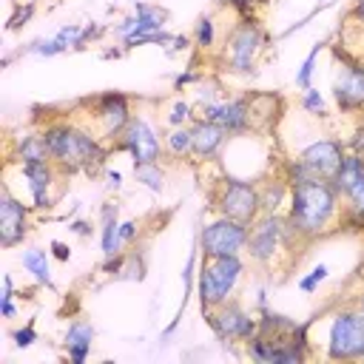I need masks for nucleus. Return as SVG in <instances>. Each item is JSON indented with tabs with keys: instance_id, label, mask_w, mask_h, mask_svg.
Returning a JSON list of instances; mask_svg holds the SVG:
<instances>
[{
	"instance_id": "obj_13",
	"label": "nucleus",
	"mask_w": 364,
	"mask_h": 364,
	"mask_svg": "<svg viewBox=\"0 0 364 364\" xmlns=\"http://www.w3.org/2000/svg\"><path fill=\"white\" fill-rule=\"evenodd\" d=\"M336 54L341 57V71L333 82V100L341 114L364 111V65L350 60L341 51H336Z\"/></svg>"
},
{
	"instance_id": "obj_24",
	"label": "nucleus",
	"mask_w": 364,
	"mask_h": 364,
	"mask_svg": "<svg viewBox=\"0 0 364 364\" xmlns=\"http://www.w3.org/2000/svg\"><path fill=\"white\" fill-rule=\"evenodd\" d=\"M20 262H23V270L31 273V279H34L37 284L54 287L51 264H48V253H46V250H40V247H26L23 256H20Z\"/></svg>"
},
{
	"instance_id": "obj_47",
	"label": "nucleus",
	"mask_w": 364,
	"mask_h": 364,
	"mask_svg": "<svg viewBox=\"0 0 364 364\" xmlns=\"http://www.w3.org/2000/svg\"><path fill=\"white\" fill-rule=\"evenodd\" d=\"M353 304H355V307H358V310H361V313H364V290H361V293H358V296H355V301H353Z\"/></svg>"
},
{
	"instance_id": "obj_27",
	"label": "nucleus",
	"mask_w": 364,
	"mask_h": 364,
	"mask_svg": "<svg viewBox=\"0 0 364 364\" xmlns=\"http://www.w3.org/2000/svg\"><path fill=\"white\" fill-rule=\"evenodd\" d=\"M134 179L139 185H145L148 191L159 193L165 188V171L159 162H145V165H134Z\"/></svg>"
},
{
	"instance_id": "obj_2",
	"label": "nucleus",
	"mask_w": 364,
	"mask_h": 364,
	"mask_svg": "<svg viewBox=\"0 0 364 364\" xmlns=\"http://www.w3.org/2000/svg\"><path fill=\"white\" fill-rule=\"evenodd\" d=\"M287 225L293 233L307 245L327 230L338 228L341 216V196L333 191L330 179H307L296 188H290L287 202Z\"/></svg>"
},
{
	"instance_id": "obj_3",
	"label": "nucleus",
	"mask_w": 364,
	"mask_h": 364,
	"mask_svg": "<svg viewBox=\"0 0 364 364\" xmlns=\"http://www.w3.org/2000/svg\"><path fill=\"white\" fill-rule=\"evenodd\" d=\"M296 242H301L293 228L287 225V216L282 213H259L250 222V233H247V245L245 253L253 264L259 267H270L276 262V256L282 250H293Z\"/></svg>"
},
{
	"instance_id": "obj_26",
	"label": "nucleus",
	"mask_w": 364,
	"mask_h": 364,
	"mask_svg": "<svg viewBox=\"0 0 364 364\" xmlns=\"http://www.w3.org/2000/svg\"><path fill=\"white\" fill-rule=\"evenodd\" d=\"M165 154H171L173 159H188L191 156V148H193V134H191V125H176L171 128L165 136Z\"/></svg>"
},
{
	"instance_id": "obj_22",
	"label": "nucleus",
	"mask_w": 364,
	"mask_h": 364,
	"mask_svg": "<svg viewBox=\"0 0 364 364\" xmlns=\"http://www.w3.org/2000/svg\"><path fill=\"white\" fill-rule=\"evenodd\" d=\"M14 156L20 165L26 162H48V148H46V139H43V131H28V134H20L14 139Z\"/></svg>"
},
{
	"instance_id": "obj_45",
	"label": "nucleus",
	"mask_w": 364,
	"mask_h": 364,
	"mask_svg": "<svg viewBox=\"0 0 364 364\" xmlns=\"http://www.w3.org/2000/svg\"><path fill=\"white\" fill-rule=\"evenodd\" d=\"M350 17L358 20V23H364V0H353V6H350Z\"/></svg>"
},
{
	"instance_id": "obj_44",
	"label": "nucleus",
	"mask_w": 364,
	"mask_h": 364,
	"mask_svg": "<svg viewBox=\"0 0 364 364\" xmlns=\"http://www.w3.org/2000/svg\"><path fill=\"white\" fill-rule=\"evenodd\" d=\"M68 230H71V233H77V236H82V239H88L94 228H91V222H85V219H74V222L68 225Z\"/></svg>"
},
{
	"instance_id": "obj_41",
	"label": "nucleus",
	"mask_w": 364,
	"mask_h": 364,
	"mask_svg": "<svg viewBox=\"0 0 364 364\" xmlns=\"http://www.w3.org/2000/svg\"><path fill=\"white\" fill-rule=\"evenodd\" d=\"M31 14H34V3H26V9H17V14L9 20V28H20V26H26V23L31 20Z\"/></svg>"
},
{
	"instance_id": "obj_43",
	"label": "nucleus",
	"mask_w": 364,
	"mask_h": 364,
	"mask_svg": "<svg viewBox=\"0 0 364 364\" xmlns=\"http://www.w3.org/2000/svg\"><path fill=\"white\" fill-rule=\"evenodd\" d=\"M347 151H353V154H361L364 156V125L361 128H355V134L350 136V142H347Z\"/></svg>"
},
{
	"instance_id": "obj_35",
	"label": "nucleus",
	"mask_w": 364,
	"mask_h": 364,
	"mask_svg": "<svg viewBox=\"0 0 364 364\" xmlns=\"http://www.w3.org/2000/svg\"><path fill=\"white\" fill-rule=\"evenodd\" d=\"M0 316H3V318H14V316H17V307H14V279H11V276H3Z\"/></svg>"
},
{
	"instance_id": "obj_18",
	"label": "nucleus",
	"mask_w": 364,
	"mask_h": 364,
	"mask_svg": "<svg viewBox=\"0 0 364 364\" xmlns=\"http://www.w3.org/2000/svg\"><path fill=\"white\" fill-rule=\"evenodd\" d=\"M168 23V11L162 6L154 3H134V14L125 17L114 31L125 40V37H139V34H151V31H162Z\"/></svg>"
},
{
	"instance_id": "obj_39",
	"label": "nucleus",
	"mask_w": 364,
	"mask_h": 364,
	"mask_svg": "<svg viewBox=\"0 0 364 364\" xmlns=\"http://www.w3.org/2000/svg\"><path fill=\"white\" fill-rule=\"evenodd\" d=\"M136 236H139V222H136V219L119 222V239H122L125 247H131V245L136 242Z\"/></svg>"
},
{
	"instance_id": "obj_46",
	"label": "nucleus",
	"mask_w": 364,
	"mask_h": 364,
	"mask_svg": "<svg viewBox=\"0 0 364 364\" xmlns=\"http://www.w3.org/2000/svg\"><path fill=\"white\" fill-rule=\"evenodd\" d=\"M108 185H111V188H119V185H122L119 171H108Z\"/></svg>"
},
{
	"instance_id": "obj_15",
	"label": "nucleus",
	"mask_w": 364,
	"mask_h": 364,
	"mask_svg": "<svg viewBox=\"0 0 364 364\" xmlns=\"http://www.w3.org/2000/svg\"><path fill=\"white\" fill-rule=\"evenodd\" d=\"M20 176L26 179V185H28V193H31V208L34 210H48L51 205H54V196H51V188H54V182L63 176L60 171H57V165L48 159V162H26V165H20Z\"/></svg>"
},
{
	"instance_id": "obj_37",
	"label": "nucleus",
	"mask_w": 364,
	"mask_h": 364,
	"mask_svg": "<svg viewBox=\"0 0 364 364\" xmlns=\"http://www.w3.org/2000/svg\"><path fill=\"white\" fill-rule=\"evenodd\" d=\"M327 273H330V267H327V264H316L307 276H301V279H299V290H304V293H316V287L327 279Z\"/></svg>"
},
{
	"instance_id": "obj_36",
	"label": "nucleus",
	"mask_w": 364,
	"mask_h": 364,
	"mask_svg": "<svg viewBox=\"0 0 364 364\" xmlns=\"http://www.w3.org/2000/svg\"><path fill=\"white\" fill-rule=\"evenodd\" d=\"M26 51L28 54H37V57H57L65 48H63V43L57 37H48V40H34L31 46H26Z\"/></svg>"
},
{
	"instance_id": "obj_23",
	"label": "nucleus",
	"mask_w": 364,
	"mask_h": 364,
	"mask_svg": "<svg viewBox=\"0 0 364 364\" xmlns=\"http://www.w3.org/2000/svg\"><path fill=\"white\" fill-rule=\"evenodd\" d=\"M259 202H262V213H279L282 205L290 202V185L282 176H270L259 182Z\"/></svg>"
},
{
	"instance_id": "obj_10",
	"label": "nucleus",
	"mask_w": 364,
	"mask_h": 364,
	"mask_svg": "<svg viewBox=\"0 0 364 364\" xmlns=\"http://www.w3.org/2000/svg\"><path fill=\"white\" fill-rule=\"evenodd\" d=\"M250 225L230 219V216H216L199 230V253L202 259H216V256H242L247 245Z\"/></svg>"
},
{
	"instance_id": "obj_17",
	"label": "nucleus",
	"mask_w": 364,
	"mask_h": 364,
	"mask_svg": "<svg viewBox=\"0 0 364 364\" xmlns=\"http://www.w3.org/2000/svg\"><path fill=\"white\" fill-rule=\"evenodd\" d=\"M191 134H193L191 156H193L196 162H210V159H216L219 151L225 148V142L230 139L222 125H216V122H210V119H199V117H193Z\"/></svg>"
},
{
	"instance_id": "obj_42",
	"label": "nucleus",
	"mask_w": 364,
	"mask_h": 364,
	"mask_svg": "<svg viewBox=\"0 0 364 364\" xmlns=\"http://www.w3.org/2000/svg\"><path fill=\"white\" fill-rule=\"evenodd\" d=\"M51 256H54L57 262H68V259H71V247H68L65 242L54 239V242H51Z\"/></svg>"
},
{
	"instance_id": "obj_25",
	"label": "nucleus",
	"mask_w": 364,
	"mask_h": 364,
	"mask_svg": "<svg viewBox=\"0 0 364 364\" xmlns=\"http://www.w3.org/2000/svg\"><path fill=\"white\" fill-rule=\"evenodd\" d=\"M114 279L117 282H142L145 279V256H142V250H136V247L122 250Z\"/></svg>"
},
{
	"instance_id": "obj_19",
	"label": "nucleus",
	"mask_w": 364,
	"mask_h": 364,
	"mask_svg": "<svg viewBox=\"0 0 364 364\" xmlns=\"http://www.w3.org/2000/svg\"><path fill=\"white\" fill-rule=\"evenodd\" d=\"M250 102V125L253 131H270L276 128L279 117H282V97L273 91H256L247 94Z\"/></svg>"
},
{
	"instance_id": "obj_6",
	"label": "nucleus",
	"mask_w": 364,
	"mask_h": 364,
	"mask_svg": "<svg viewBox=\"0 0 364 364\" xmlns=\"http://www.w3.org/2000/svg\"><path fill=\"white\" fill-rule=\"evenodd\" d=\"M324 355L330 361H361V355H364V313L355 304L338 307L330 316Z\"/></svg>"
},
{
	"instance_id": "obj_49",
	"label": "nucleus",
	"mask_w": 364,
	"mask_h": 364,
	"mask_svg": "<svg viewBox=\"0 0 364 364\" xmlns=\"http://www.w3.org/2000/svg\"><path fill=\"white\" fill-rule=\"evenodd\" d=\"M361 361H364V355H361Z\"/></svg>"
},
{
	"instance_id": "obj_7",
	"label": "nucleus",
	"mask_w": 364,
	"mask_h": 364,
	"mask_svg": "<svg viewBox=\"0 0 364 364\" xmlns=\"http://www.w3.org/2000/svg\"><path fill=\"white\" fill-rule=\"evenodd\" d=\"M264 31L253 17H239V23L228 31L225 46H222V60L228 71L233 74H256L259 57L264 51Z\"/></svg>"
},
{
	"instance_id": "obj_28",
	"label": "nucleus",
	"mask_w": 364,
	"mask_h": 364,
	"mask_svg": "<svg viewBox=\"0 0 364 364\" xmlns=\"http://www.w3.org/2000/svg\"><path fill=\"white\" fill-rule=\"evenodd\" d=\"M213 43H216V23H213L210 14H202L196 20V26H193V46L199 51H210Z\"/></svg>"
},
{
	"instance_id": "obj_31",
	"label": "nucleus",
	"mask_w": 364,
	"mask_h": 364,
	"mask_svg": "<svg viewBox=\"0 0 364 364\" xmlns=\"http://www.w3.org/2000/svg\"><path fill=\"white\" fill-rule=\"evenodd\" d=\"M54 37L63 43L65 51H74V48H85V46H88V43H85V26H77V23L63 26Z\"/></svg>"
},
{
	"instance_id": "obj_48",
	"label": "nucleus",
	"mask_w": 364,
	"mask_h": 364,
	"mask_svg": "<svg viewBox=\"0 0 364 364\" xmlns=\"http://www.w3.org/2000/svg\"><path fill=\"white\" fill-rule=\"evenodd\" d=\"M256 3H270V0H256Z\"/></svg>"
},
{
	"instance_id": "obj_29",
	"label": "nucleus",
	"mask_w": 364,
	"mask_h": 364,
	"mask_svg": "<svg viewBox=\"0 0 364 364\" xmlns=\"http://www.w3.org/2000/svg\"><path fill=\"white\" fill-rule=\"evenodd\" d=\"M321 48H324V43H316L313 48H310V54L304 57V63L299 65V71H296V88H310L313 85V74H316V60H318V54H321Z\"/></svg>"
},
{
	"instance_id": "obj_9",
	"label": "nucleus",
	"mask_w": 364,
	"mask_h": 364,
	"mask_svg": "<svg viewBox=\"0 0 364 364\" xmlns=\"http://www.w3.org/2000/svg\"><path fill=\"white\" fill-rule=\"evenodd\" d=\"M202 316L213 336L225 344H247L259 333V316L247 313L236 299H228L219 307H208L202 310Z\"/></svg>"
},
{
	"instance_id": "obj_20",
	"label": "nucleus",
	"mask_w": 364,
	"mask_h": 364,
	"mask_svg": "<svg viewBox=\"0 0 364 364\" xmlns=\"http://www.w3.org/2000/svg\"><path fill=\"white\" fill-rule=\"evenodd\" d=\"M91 341H94V324L85 318H74L63 336V347L71 364H82L91 353Z\"/></svg>"
},
{
	"instance_id": "obj_34",
	"label": "nucleus",
	"mask_w": 364,
	"mask_h": 364,
	"mask_svg": "<svg viewBox=\"0 0 364 364\" xmlns=\"http://www.w3.org/2000/svg\"><path fill=\"white\" fill-rule=\"evenodd\" d=\"M193 117H196L193 105L185 102V100H176V102L171 105V111H168V125H171V128H176V125H191Z\"/></svg>"
},
{
	"instance_id": "obj_11",
	"label": "nucleus",
	"mask_w": 364,
	"mask_h": 364,
	"mask_svg": "<svg viewBox=\"0 0 364 364\" xmlns=\"http://www.w3.org/2000/svg\"><path fill=\"white\" fill-rule=\"evenodd\" d=\"M111 151H125V154H131L134 165H145V162L162 159L165 142L159 139V134L154 131V125L145 117H131V122L125 125L119 139L111 145Z\"/></svg>"
},
{
	"instance_id": "obj_14",
	"label": "nucleus",
	"mask_w": 364,
	"mask_h": 364,
	"mask_svg": "<svg viewBox=\"0 0 364 364\" xmlns=\"http://www.w3.org/2000/svg\"><path fill=\"white\" fill-rule=\"evenodd\" d=\"M28 236V205H23L9 188L0 193V245L6 250L23 245Z\"/></svg>"
},
{
	"instance_id": "obj_38",
	"label": "nucleus",
	"mask_w": 364,
	"mask_h": 364,
	"mask_svg": "<svg viewBox=\"0 0 364 364\" xmlns=\"http://www.w3.org/2000/svg\"><path fill=\"white\" fill-rule=\"evenodd\" d=\"M11 341H14V347H20V350L31 347V344L37 341V330H34V321H26L23 327L11 330Z\"/></svg>"
},
{
	"instance_id": "obj_16",
	"label": "nucleus",
	"mask_w": 364,
	"mask_h": 364,
	"mask_svg": "<svg viewBox=\"0 0 364 364\" xmlns=\"http://www.w3.org/2000/svg\"><path fill=\"white\" fill-rule=\"evenodd\" d=\"M344 154H347V148L338 139H316L307 148H301L299 159L310 168V173L316 179H333V173L338 171Z\"/></svg>"
},
{
	"instance_id": "obj_32",
	"label": "nucleus",
	"mask_w": 364,
	"mask_h": 364,
	"mask_svg": "<svg viewBox=\"0 0 364 364\" xmlns=\"http://www.w3.org/2000/svg\"><path fill=\"white\" fill-rule=\"evenodd\" d=\"M341 210H347V213H355V216H361L364 219V176L341 196Z\"/></svg>"
},
{
	"instance_id": "obj_5",
	"label": "nucleus",
	"mask_w": 364,
	"mask_h": 364,
	"mask_svg": "<svg viewBox=\"0 0 364 364\" xmlns=\"http://www.w3.org/2000/svg\"><path fill=\"white\" fill-rule=\"evenodd\" d=\"M85 105H88V111H85L82 125L100 142H105L111 148L134 117L131 114V100L122 91H105V94H97V97L85 100Z\"/></svg>"
},
{
	"instance_id": "obj_8",
	"label": "nucleus",
	"mask_w": 364,
	"mask_h": 364,
	"mask_svg": "<svg viewBox=\"0 0 364 364\" xmlns=\"http://www.w3.org/2000/svg\"><path fill=\"white\" fill-rule=\"evenodd\" d=\"M210 208L219 216H230V219L250 225L262 213L259 182L239 179V176H222L216 182V188L210 191Z\"/></svg>"
},
{
	"instance_id": "obj_30",
	"label": "nucleus",
	"mask_w": 364,
	"mask_h": 364,
	"mask_svg": "<svg viewBox=\"0 0 364 364\" xmlns=\"http://www.w3.org/2000/svg\"><path fill=\"white\" fill-rule=\"evenodd\" d=\"M282 179H284L290 188H296V185H301V182H307V179H316V176H313L310 168L296 156V159H284V162H282Z\"/></svg>"
},
{
	"instance_id": "obj_4",
	"label": "nucleus",
	"mask_w": 364,
	"mask_h": 364,
	"mask_svg": "<svg viewBox=\"0 0 364 364\" xmlns=\"http://www.w3.org/2000/svg\"><path fill=\"white\" fill-rule=\"evenodd\" d=\"M245 276V259L242 256H216V259H202L199 273H196V293H199V307H219L228 301L236 290V284Z\"/></svg>"
},
{
	"instance_id": "obj_21",
	"label": "nucleus",
	"mask_w": 364,
	"mask_h": 364,
	"mask_svg": "<svg viewBox=\"0 0 364 364\" xmlns=\"http://www.w3.org/2000/svg\"><path fill=\"white\" fill-rule=\"evenodd\" d=\"M364 176V156L361 154H353V151H347L344 154V159H341V165H338V171L333 173V179H330V185H333V191L338 193V196H344L358 179Z\"/></svg>"
},
{
	"instance_id": "obj_12",
	"label": "nucleus",
	"mask_w": 364,
	"mask_h": 364,
	"mask_svg": "<svg viewBox=\"0 0 364 364\" xmlns=\"http://www.w3.org/2000/svg\"><path fill=\"white\" fill-rule=\"evenodd\" d=\"M196 117L222 125L228 136H247V134L253 131V125H250V102H247V94H242V97H228V100H216V102H208V105H199V108H196Z\"/></svg>"
},
{
	"instance_id": "obj_40",
	"label": "nucleus",
	"mask_w": 364,
	"mask_h": 364,
	"mask_svg": "<svg viewBox=\"0 0 364 364\" xmlns=\"http://www.w3.org/2000/svg\"><path fill=\"white\" fill-rule=\"evenodd\" d=\"M219 6H228V9H233L236 14H242V17H247L250 11H253V6H256V0H216Z\"/></svg>"
},
{
	"instance_id": "obj_33",
	"label": "nucleus",
	"mask_w": 364,
	"mask_h": 364,
	"mask_svg": "<svg viewBox=\"0 0 364 364\" xmlns=\"http://www.w3.org/2000/svg\"><path fill=\"white\" fill-rule=\"evenodd\" d=\"M301 108H304L307 114H313V117H327L324 97H321V91H318V88H313V85L301 91Z\"/></svg>"
},
{
	"instance_id": "obj_1",
	"label": "nucleus",
	"mask_w": 364,
	"mask_h": 364,
	"mask_svg": "<svg viewBox=\"0 0 364 364\" xmlns=\"http://www.w3.org/2000/svg\"><path fill=\"white\" fill-rule=\"evenodd\" d=\"M43 139L51 162L63 176L71 173H97L108 159V145L100 142L82 122L71 119H48L43 128Z\"/></svg>"
}]
</instances>
